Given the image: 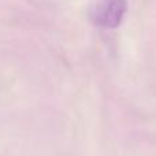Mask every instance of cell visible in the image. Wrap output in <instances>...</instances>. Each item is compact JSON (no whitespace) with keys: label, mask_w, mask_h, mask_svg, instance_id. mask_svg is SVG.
Listing matches in <instances>:
<instances>
[{"label":"cell","mask_w":156,"mask_h":156,"mask_svg":"<svg viewBox=\"0 0 156 156\" xmlns=\"http://www.w3.org/2000/svg\"><path fill=\"white\" fill-rule=\"evenodd\" d=\"M126 12L125 0H94L90 7V18L101 27H116Z\"/></svg>","instance_id":"obj_1"}]
</instances>
